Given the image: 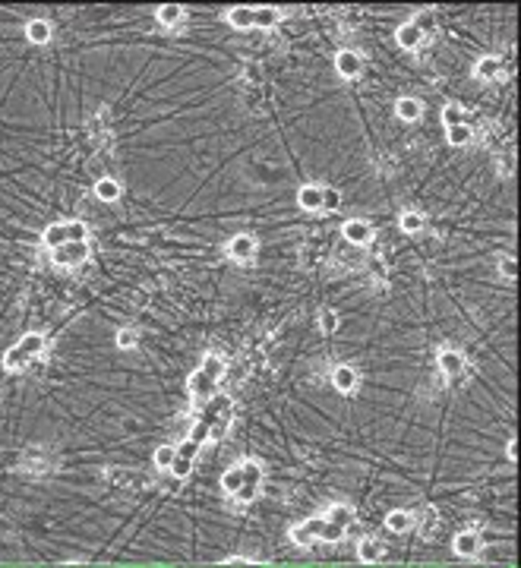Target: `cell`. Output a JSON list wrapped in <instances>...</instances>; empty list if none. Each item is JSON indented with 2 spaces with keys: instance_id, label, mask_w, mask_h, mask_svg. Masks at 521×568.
I'll return each instance as SVG.
<instances>
[{
  "instance_id": "obj_1",
  "label": "cell",
  "mask_w": 521,
  "mask_h": 568,
  "mask_svg": "<svg viewBox=\"0 0 521 568\" xmlns=\"http://www.w3.org/2000/svg\"><path fill=\"white\" fill-rule=\"evenodd\" d=\"M231 414H234V404H231V398L224 395V391H215L205 404H199L196 423H193V429L187 433V439L177 445V458H174V467H171L174 477H187V473L193 471V461H196L199 448L212 439H222L228 423H231Z\"/></svg>"
},
{
  "instance_id": "obj_2",
  "label": "cell",
  "mask_w": 521,
  "mask_h": 568,
  "mask_svg": "<svg viewBox=\"0 0 521 568\" xmlns=\"http://www.w3.org/2000/svg\"><path fill=\"white\" fill-rule=\"evenodd\" d=\"M351 521H354V508H351V505H335V508H329V515L310 518V521L291 527V540L300 543V546H304V543H313V540L335 543L344 536V530H348Z\"/></svg>"
},
{
  "instance_id": "obj_3",
  "label": "cell",
  "mask_w": 521,
  "mask_h": 568,
  "mask_svg": "<svg viewBox=\"0 0 521 568\" xmlns=\"http://www.w3.org/2000/svg\"><path fill=\"white\" fill-rule=\"evenodd\" d=\"M222 376H224V357H222V353H205L203 363H199V370L190 376L193 410L215 395V385H218V379H222Z\"/></svg>"
},
{
  "instance_id": "obj_4",
  "label": "cell",
  "mask_w": 521,
  "mask_h": 568,
  "mask_svg": "<svg viewBox=\"0 0 521 568\" xmlns=\"http://www.w3.org/2000/svg\"><path fill=\"white\" fill-rule=\"evenodd\" d=\"M259 483H262V467L256 464V461H241V464H234L222 477L224 492H231V496L241 499V502H250V499L259 492Z\"/></svg>"
},
{
  "instance_id": "obj_5",
  "label": "cell",
  "mask_w": 521,
  "mask_h": 568,
  "mask_svg": "<svg viewBox=\"0 0 521 568\" xmlns=\"http://www.w3.org/2000/svg\"><path fill=\"white\" fill-rule=\"evenodd\" d=\"M48 344H51V341H48L41 332H29V334H22V338L16 341V344L10 347L7 353H4V370H7V372L26 370V363L39 360L41 353L48 351Z\"/></svg>"
},
{
  "instance_id": "obj_6",
  "label": "cell",
  "mask_w": 521,
  "mask_h": 568,
  "mask_svg": "<svg viewBox=\"0 0 521 568\" xmlns=\"http://www.w3.org/2000/svg\"><path fill=\"white\" fill-rule=\"evenodd\" d=\"M76 240H89V227L86 221H54L41 231V243L48 250H57L64 243H76Z\"/></svg>"
},
{
  "instance_id": "obj_7",
  "label": "cell",
  "mask_w": 521,
  "mask_h": 568,
  "mask_svg": "<svg viewBox=\"0 0 521 568\" xmlns=\"http://www.w3.org/2000/svg\"><path fill=\"white\" fill-rule=\"evenodd\" d=\"M92 246L89 240H76V243H64L57 250H51V262L60 265V269H73V265H83L89 259Z\"/></svg>"
},
{
  "instance_id": "obj_8",
  "label": "cell",
  "mask_w": 521,
  "mask_h": 568,
  "mask_svg": "<svg viewBox=\"0 0 521 568\" xmlns=\"http://www.w3.org/2000/svg\"><path fill=\"white\" fill-rule=\"evenodd\" d=\"M341 237L348 243H357V246H370L373 243V224L363 218H348L341 224Z\"/></svg>"
},
{
  "instance_id": "obj_9",
  "label": "cell",
  "mask_w": 521,
  "mask_h": 568,
  "mask_svg": "<svg viewBox=\"0 0 521 568\" xmlns=\"http://www.w3.org/2000/svg\"><path fill=\"white\" fill-rule=\"evenodd\" d=\"M256 237H250V234H237V237L228 240V256L234 259V262H253L256 259Z\"/></svg>"
},
{
  "instance_id": "obj_10",
  "label": "cell",
  "mask_w": 521,
  "mask_h": 568,
  "mask_svg": "<svg viewBox=\"0 0 521 568\" xmlns=\"http://www.w3.org/2000/svg\"><path fill=\"white\" fill-rule=\"evenodd\" d=\"M335 69L344 76V79H357V76L363 73V57L357 54V50L344 48L335 54Z\"/></svg>"
},
{
  "instance_id": "obj_11",
  "label": "cell",
  "mask_w": 521,
  "mask_h": 568,
  "mask_svg": "<svg viewBox=\"0 0 521 568\" xmlns=\"http://www.w3.org/2000/svg\"><path fill=\"white\" fill-rule=\"evenodd\" d=\"M436 363H439V370H442V376H449V379L461 376V370H464V357L455 351V347H439Z\"/></svg>"
},
{
  "instance_id": "obj_12",
  "label": "cell",
  "mask_w": 521,
  "mask_h": 568,
  "mask_svg": "<svg viewBox=\"0 0 521 568\" xmlns=\"http://www.w3.org/2000/svg\"><path fill=\"white\" fill-rule=\"evenodd\" d=\"M357 382H360V376H357L354 366L341 363L332 370V385H335V391H341V395H351V391L357 388Z\"/></svg>"
},
{
  "instance_id": "obj_13",
  "label": "cell",
  "mask_w": 521,
  "mask_h": 568,
  "mask_svg": "<svg viewBox=\"0 0 521 568\" xmlns=\"http://www.w3.org/2000/svg\"><path fill=\"white\" fill-rule=\"evenodd\" d=\"M297 205L304 212H323V187L319 183H306L297 189Z\"/></svg>"
},
{
  "instance_id": "obj_14",
  "label": "cell",
  "mask_w": 521,
  "mask_h": 568,
  "mask_svg": "<svg viewBox=\"0 0 521 568\" xmlns=\"http://www.w3.org/2000/svg\"><path fill=\"white\" fill-rule=\"evenodd\" d=\"M502 69H506V63H502L499 57H493V54L480 57V60L474 63V76H477V79H483V82H489V79H499V76H502Z\"/></svg>"
},
{
  "instance_id": "obj_15",
  "label": "cell",
  "mask_w": 521,
  "mask_h": 568,
  "mask_svg": "<svg viewBox=\"0 0 521 568\" xmlns=\"http://www.w3.org/2000/svg\"><path fill=\"white\" fill-rule=\"evenodd\" d=\"M452 546H455V553H458V555L471 559V555L480 553L483 543H480V534H477V530H461V534L455 536V543H452Z\"/></svg>"
},
{
  "instance_id": "obj_16",
  "label": "cell",
  "mask_w": 521,
  "mask_h": 568,
  "mask_svg": "<svg viewBox=\"0 0 521 568\" xmlns=\"http://www.w3.org/2000/svg\"><path fill=\"white\" fill-rule=\"evenodd\" d=\"M424 32H420L417 29V25H414V22H405V25H398V32H395V41H398L401 44V48H405V50H417L420 48V41H424Z\"/></svg>"
},
{
  "instance_id": "obj_17",
  "label": "cell",
  "mask_w": 521,
  "mask_h": 568,
  "mask_svg": "<svg viewBox=\"0 0 521 568\" xmlns=\"http://www.w3.org/2000/svg\"><path fill=\"white\" fill-rule=\"evenodd\" d=\"M395 114H398L401 120H407V123H414V120H420V114H424V101L405 95V98L395 101Z\"/></svg>"
},
{
  "instance_id": "obj_18",
  "label": "cell",
  "mask_w": 521,
  "mask_h": 568,
  "mask_svg": "<svg viewBox=\"0 0 521 568\" xmlns=\"http://www.w3.org/2000/svg\"><path fill=\"white\" fill-rule=\"evenodd\" d=\"M51 35H54V29H51L48 19H32V22L26 25V38L32 44H48L51 41Z\"/></svg>"
},
{
  "instance_id": "obj_19",
  "label": "cell",
  "mask_w": 521,
  "mask_h": 568,
  "mask_svg": "<svg viewBox=\"0 0 521 568\" xmlns=\"http://www.w3.org/2000/svg\"><path fill=\"white\" fill-rule=\"evenodd\" d=\"M224 19H228V25H234V29H253V6H231V10L224 13Z\"/></svg>"
},
{
  "instance_id": "obj_20",
  "label": "cell",
  "mask_w": 521,
  "mask_h": 568,
  "mask_svg": "<svg viewBox=\"0 0 521 568\" xmlns=\"http://www.w3.org/2000/svg\"><path fill=\"white\" fill-rule=\"evenodd\" d=\"M95 196L102 202H117L121 199V183H117L114 177H102V180L95 183Z\"/></svg>"
},
{
  "instance_id": "obj_21",
  "label": "cell",
  "mask_w": 521,
  "mask_h": 568,
  "mask_svg": "<svg viewBox=\"0 0 521 568\" xmlns=\"http://www.w3.org/2000/svg\"><path fill=\"white\" fill-rule=\"evenodd\" d=\"M281 22V13L275 6H253V25L259 29H272V25Z\"/></svg>"
},
{
  "instance_id": "obj_22",
  "label": "cell",
  "mask_w": 521,
  "mask_h": 568,
  "mask_svg": "<svg viewBox=\"0 0 521 568\" xmlns=\"http://www.w3.org/2000/svg\"><path fill=\"white\" fill-rule=\"evenodd\" d=\"M184 16H187V10L180 4H165V6H158V10H155V19H158L161 25H177Z\"/></svg>"
},
{
  "instance_id": "obj_23",
  "label": "cell",
  "mask_w": 521,
  "mask_h": 568,
  "mask_svg": "<svg viewBox=\"0 0 521 568\" xmlns=\"http://www.w3.org/2000/svg\"><path fill=\"white\" fill-rule=\"evenodd\" d=\"M386 527L395 530V534H405V530L414 527V515L411 511H392V515L386 518Z\"/></svg>"
},
{
  "instance_id": "obj_24",
  "label": "cell",
  "mask_w": 521,
  "mask_h": 568,
  "mask_svg": "<svg viewBox=\"0 0 521 568\" xmlns=\"http://www.w3.org/2000/svg\"><path fill=\"white\" fill-rule=\"evenodd\" d=\"M174 458H177V445H161V448H155V454H152L155 467H161V471H171Z\"/></svg>"
},
{
  "instance_id": "obj_25",
  "label": "cell",
  "mask_w": 521,
  "mask_h": 568,
  "mask_svg": "<svg viewBox=\"0 0 521 568\" xmlns=\"http://www.w3.org/2000/svg\"><path fill=\"white\" fill-rule=\"evenodd\" d=\"M445 133H449V142H452V145H468L471 139H474V130H471L468 123L449 126V130H445Z\"/></svg>"
},
{
  "instance_id": "obj_26",
  "label": "cell",
  "mask_w": 521,
  "mask_h": 568,
  "mask_svg": "<svg viewBox=\"0 0 521 568\" xmlns=\"http://www.w3.org/2000/svg\"><path fill=\"white\" fill-rule=\"evenodd\" d=\"M398 224H401V231L405 234H417L420 227H424V215L420 212H401Z\"/></svg>"
},
{
  "instance_id": "obj_27",
  "label": "cell",
  "mask_w": 521,
  "mask_h": 568,
  "mask_svg": "<svg viewBox=\"0 0 521 568\" xmlns=\"http://www.w3.org/2000/svg\"><path fill=\"white\" fill-rule=\"evenodd\" d=\"M136 344H140V332H136V328H121V332H117V347L133 351Z\"/></svg>"
},
{
  "instance_id": "obj_28",
  "label": "cell",
  "mask_w": 521,
  "mask_h": 568,
  "mask_svg": "<svg viewBox=\"0 0 521 568\" xmlns=\"http://www.w3.org/2000/svg\"><path fill=\"white\" fill-rule=\"evenodd\" d=\"M360 559L363 562H379L382 559V546L376 540H363L360 543Z\"/></svg>"
},
{
  "instance_id": "obj_29",
  "label": "cell",
  "mask_w": 521,
  "mask_h": 568,
  "mask_svg": "<svg viewBox=\"0 0 521 568\" xmlns=\"http://www.w3.org/2000/svg\"><path fill=\"white\" fill-rule=\"evenodd\" d=\"M442 123H445V130H449V126L464 123V117H461V107H458V104H445V107H442Z\"/></svg>"
},
{
  "instance_id": "obj_30",
  "label": "cell",
  "mask_w": 521,
  "mask_h": 568,
  "mask_svg": "<svg viewBox=\"0 0 521 568\" xmlns=\"http://www.w3.org/2000/svg\"><path fill=\"white\" fill-rule=\"evenodd\" d=\"M319 328H323L325 334L335 332V328H338V313H335V309H323V313H319Z\"/></svg>"
},
{
  "instance_id": "obj_31",
  "label": "cell",
  "mask_w": 521,
  "mask_h": 568,
  "mask_svg": "<svg viewBox=\"0 0 521 568\" xmlns=\"http://www.w3.org/2000/svg\"><path fill=\"white\" fill-rule=\"evenodd\" d=\"M341 205V193L332 187H323V208H329V212H335V208Z\"/></svg>"
},
{
  "instance_id": "obj_32",
  "label": "cell",
  "mask_w": 521,
  "mask_h": 568,
  "mask_svg": "<svg viewBox=\"0 0 521 568\" xmlns=\"http://www.w3.org/2000/svg\"><path fill=\"white\" fill-rule=\"evenodd\" d=\"M499 271H502V275L508 278V281H512V278L518 275V269H515V256H502V262H499Z\"/></svg>"
}]
</instances>
